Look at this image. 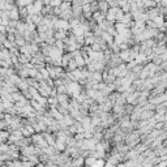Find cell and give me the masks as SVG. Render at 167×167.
Listing matches in <instances>:
<instances>
[{
    "label": "cell",
    "mask_w": 167,
    "mask_h": 167,
    "mask_svg": "<svg viewBox=\"0 0 167 167\" xmlns=\"http://www.w3.org/2000/svg\"><path fill=\"white\" fill-rule=\"evenodd\" d=\"M4 30H5V26H4V25H2V23H0V31H2V33H3Z\"/></svg>",
    "instance_id": "3"
},
{
    "label": "cell",
    "mask_w": 167,
    "mask_h": 167,
    "mask_svg": "<svg viewBox=\"0 0 167 167\" xmlns=\"http://www.w3.org/2000/svg\"><path fill=\"white\" fill-rule=\"evenodd\" d=\"M7 3V0H0V8H3V5Z\"/></svg>",
    "instance_id": "2"
},
{
    "label": "cell",
    "mask_w": 167,
    "mask_h": 167,
    "mask_svg": "<svg viewBox=\"0 0 167 167\" xmlns=\"http://www.w3.org/2000/svg\"><path fill=\"white\" fill-rule=\"evenodd\" d=\"M2 13H3V9H2V8H0V17H2Z\"/></svg>",
    "instance_id": "4"
},
{
    "label": "cell",
    "mask_w": 167,
    "mask_h": 167,
    "mask_svg": "<svg viewBox=\"0 0 167 167\" xmlns=\"http://www.w3.org/2000/svg\"><path fill=\"white\" fill-rule=\"evenodd\" d=\"M9 17L13 18V20H17L18 18V9L16 7H13V9L9 12Z\"/></svg>",
    "instance_id": "1"
}]
</instances>
